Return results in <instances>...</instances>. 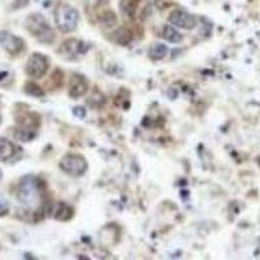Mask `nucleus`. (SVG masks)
<instances>
[{
	"label": "nucleus",
	"instance_id": "obj_3",
	"mask_svg": "<svg viewBox=\"0 0 260 260\" xmlns=\"http://www.w3.org/2000/svg\"><path fill=\"white\" fill-rule=\"evenodd\" d=\"M54 17L57 29L63 33L73 32L79 21L78 11L67 3L57 4V7L55 8Z\"/></svg>",
	"mask_w": 260,
	"mask_h": 260
},
{
	"label": "nucleus",
	"instance_id": "obj_18",
	"mask_svg": "<svg viewBox=\"0 0 260 260\" xmlns=\"http://www.w3.org/2000/svg\"><path fill=\"white\" fill-rule=\"evenodd\" d=\"M25 92L29 94V95L33 96H43L45 95V91L39 87L37 83L34 82H28L25 85Z\"/></svg>",
	"mask_w": 260,
	"mask_h": 260
},
{
	"label": "nucleus",
	"instance_id": "obj_7",
	"mask_svg": "<svg viewBox=\"0 0 260 260\" xmlns=\"http://www.w3.org/2000/svg\"><path fill=\"white\" fill-rule=\"evenodd\" d=\"M89 48L90 46L85 43V42L78 41V39H69V41H65L61 45L59 52L63 55L64 59H73V57L85 55L86 52L89 51Z\"/></svg>",
	"mask_w": 260,
	"mask_h": 260
},
{
	"label": "nucleus",
	"instance_id": "obj_5",
	"mask_svg": "<svg viewBox=\"0 0 260 260\" xmlns=\"http://www.w3.org/2000/svg\"><path fill=\"white\" fill-rule=\"evenodd\" d=\"M61 171L65 172L67 175L79 177L83 176L89 168L86 159L78 154H68L60 160Z\"/></svg>",
	"mask_w": 260,
	"mask_h": 260
},
{
	"label": "nucleus",
	"instance_id": "obj_9",
	"mask_svg": "<svg viewBox=\"0 0 260 260\" xmlns=\"http://www.w3.org/2000/svg\"><path fill=\"white\" fill-rule=\"evenodd\" d=\"M87 91H89V81L86 79V77L78 73L72 74L68 85V94L70 98L78 99L85 95Z\"/></svg>",
	"mask_w": 260,
	"mask_h": 260
},
{
	"label": "nucleus",
	"instance_id": "obj_23",
	"mask_svg": "<svg viewBox=\"0 0 260 260\" xmlns=\"http://www.w3.org/2000/svg\"><path fill=\"white\" fill-rule=\"evenodd\" d=\"M8 76H10V73H8V72H2V73H0V82H2V81H4V79H6Z\"/></svg>",
	"mask_w": 260,
	"mask_h": 260
},
{
	"label": "nucleus",
	"instance_id": "obj_17",
	"mask_svg": "<svg viewBox=\"0 0 260 260\" xmlns=\"http://www.w3.org/2000/svg\"><path fill=\"white\" fill-rule=\"evenodd\" d=\"M100 23L105 28H112L113 25H116L117 19H116V16H114V13L112 11H105L104 13H102V16H100Z\"/></svg>",
	"mask_w": 260,
	"mask_h": 260
},
{
	"label": "nucleus",
	"instance_id": "obj_6",
	"mask_svg": "<svg viewBox=\"0 0 260 260\" xmlns=\"http://www.w3.org/2000/svg\"><path fill=\"white\" fill-rule=\"evenodd\" d=\"M48 65H50V61H48L47 57L45 55L35 52L29 57L28 63L25 65V72L32 78H42L47 73Z\"/></svg>",
	"mask_w": 260,
	"mask_h": 260
},
{
	"label": "nucleus",
	"instance_id": "obj_16",
	"mask_svg": "<svg viewBox=\"0 0 260 260\" xmlns=\"http://www.w3.org/2000/svg\"><path fill=\"white\" fill-rule=\"evenodd\" d=\"M137 3H138V0H121L120 7H121V11L124 12L125 16H127V17L134 16V12H136V8H137Z\"/></svg>",
	"mask_w": 260,
	"mask_h": 260
},
{
	"label": "nucleus",
	"instance_id": "obj_12",
	"mask_svg": "<svg viewBox=\"0 0 260 260\" xmlns=\"http://www.w3.org/2000/svg\"><path fill=\"white\" fill-rule=\"evenodd\" d=\"M74 215L73 208L69 206V204L64 203V202H60L57 203L56 209L54 211L55 219L59 220V221H69Z\"/></svg>",
	"mask_w": 260,
	"mask_h": 260
},
{
	"label": "nucleus",
	"instance_id": "obj_14",
	"mask_svg": "<svg viewBox=\"0 0 260 260\" xmlns=\"http://www.w3.org/2000/svg\"><path fill=\"white\" fill-rule=\"evenodd\" d=\"M168 55V47L163 43H154L149 50V56L154 60H162Z\"/></svg>",
	"mask_w": 260,
	"mask_h": 260
},
{
	"label": "nucleus",
	"instance_id": "obj_10",
	"mask_svg": "<svg viewBox=\"0 0 260 260\" xmlns=\"http://www.w3.org/2000/svg\"><path fill=\"white\" fill-rule=\"evenodd\" d=\"M169 23L173 26L185 29V30H191L197 26V19L187 13L186 11L176 10L169 15Z\"/></svg>",
	"mask_w": 260,
	"mask_h": 260
},
{
	"label": "nucleus",
	"instance_id": "obj_8",
	"mask_svg": "<svg viewBox=\"0 0 260 260\" xmlns=\"http://www.w3.org/2000/svg\"><path fill=\"white\" fill-rule=\"evenodd\" d=\"M0 46L11 55H19L25 47V42L7 30H0Z\"/></svg>",
	"mask_w": 260,
	"mask_h": 260
},
{
	"label": "nucleus",
	"instance_id": "obj_22",
	"mask_svg": "<svg viewBox=\"0 0 260 260\" xmlns=\"http://www.w3.org/2000/svg\"><path fill=\"white\" fill-rule=\"evenodd\" d=\"M73 113L76 114L77 117H79V118H83L86 116V112H85V109H83L82 107H76V108H74Z\"/></svg>",
	"mask_w": 260,
	"mask_h": 260
},
{
	"label": "nucleus",
	"instance_id": "obj_4",
	"mask_svg": "<svg viewBox=\"0 0 260 260\" xmlns=\"http://www.w3.org/2000/svg\"><path fill=\"white\" fill-rule=\"evenodd\" d=\"M39 116L35 113H26L20 116L15 130V138L21 142H30L38 136Z\"/></svg>",
	"mask_w": 260,
	"mask_h": 260
},
{
	"label": "nucleus",
	"instance_id": "obj_19",
	"mask_svg": "<svg viewBox=\"0 0 260 260\" xmlns=\"http://www.w3.org/2000/svg\"><path fill=\"white\" fill-rule=\"evenodd\" d=\"M8 212H10V202L3 195H0V217L6 216Z\"/></svg>",
	"mask_w": 260,
	"mask_h": 260
},
{
	"label": "nucleus",
	"instance_id": "obj_20",
	"mask_svg": "<svg viewBox=\"0 0 260 260\" xmlns=\"http://www.w3.org/2000/svg\"><path fill=\"white\" fill-rule=\"evenodd\" d=\"M94 102H96L95 107H100V105H103V103H104V96H103L100 92L95 91L94 92V95L91 96V99L89 100V104H92Z\"/></svg>",
	"mask_w": 260,
	"mask_h": 260
},
{
	"label": "nucleus",
	"instance_id": "obj_1",
	"mask_svg": "<svg viewBox=\"0 0 260 260\" xmlns=\"http://www.w3.org/2000/svg\"><path fill=\"white\" fill-rule=\"evenodd\" d=\"M17 199L28 208L42 207V184L34 176H26L20 181L17 187Z\"/></svg>",
	"mask_w": 260,
	"mask_h": 260
},
{
	"label": "nucleus",
	"instance_id": "obj_15",
	"mask_svg": "<svg viewBox=\"0 0 260 260\" xmlns=\"http://www.w3.org/2000/svg\"><path fill=\"white\" fill-rule=\"evenodd\" d=\"M113 41L118 45H127L132 41V34L126 28H120L113 33Z\"/></svg>",
	"mask_w": 260,
	"mask_h": 260
},
{
	"label": "nucleus",
	"instance_id": "obj_11",
	"mask_svg": "<svg viewBox=\"0 0 260 260\" xmlns=\"http://www.w3.org/2000/svg\"><path fill=\"white\" fill-rule=\"evenodd\" d=\"M17 153L16 145L7 138H0V162H8L15 158Z\"/></svg>",
	"mask_w": 260,
	"mask_h": 260
},
{
	"label": "nucleus",
	"instance_id": "obj_2",
	"mask_svg": "<svg viewBox=\"0 0 260 260\" xmlns=\"http://www.w3.org/2000/svg\"><path fill=\"white\" fill-rule=\"evenodd\" d=\"M26 29L32 35H34L35 38L38 39L41 43L45 45H51L55 41V32L50 26L46 17L41 13H34L26 19Z\"/></svg>",
	"mask_w": 260,
	"mask_h": 260
},
{
	"label": "nucleus",
	"instance_id": "obj_24",
	"mask_svg": "<svg viewBox=\"0 0 260 260\" xmlns=\"http://www.w3.org/2000/svg\"><path fill=\"white\" fill-rule=\"evenodd\" d=\"M2 178H3V175H2V171H0V181H2Z\"/></svg>",
	"mask_w": 260,
	"mask_h": 260
},
{
	"label": "nucleus",
	"instance_id": "obj_21",
	"mask_svg": "<svg viewBox=\"0 0 260 260\" xmlns=\"http://www.w3.org/2000/svg\"><path fill=\"white\" fill-rule=\"evenodd\" d=\"M29 0H11L10 8L11 10H20V8H24V7L28 6Z\"/></svg>",
	"mask_w": 260,
	"mask_h": 260
},
{
	"label": "nucleus",
	"instance_id": "obj_13",
	"mask_svg": "<svg viewBox=\"0 0 260 260\" xmlns=\"http://www.w3.org/2000/svg\"><path fill=\"white\" fill-rule=\"evenodd\" d=\"M163 37H164L165 41H168L169 43H180L182 42L184 37L175 26L172 25H164L163 28Z\"/></svg>",
	"mask_w": 260,
	"mask_h": 260
}]
</instances>
